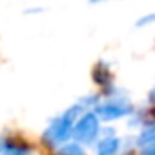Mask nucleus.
Instances as JSON below:
<instances>
[{
  "label": "nucleus",
  "mask_w": 155,
  "mask_h": 155,
  "mask_svg": "<svg viewBox=\"0 0 155 155\" xmlns=\"http://www.w3.org/2000/svg\"><path fill=\"white\" fill-rule=\"evenodd\" d=\"M137 146L146 150V148H151L155 146V119L151 120H146L140 128V133L137 137Z\"/></svg>",
  "instance_id": "0eeeda50"
},
{
  "label": "nucleus",
  "mask_w": 155,
  "mask_h": 155,
  "mask_svg": "<svg viewBox=\"0 0 155 155\" xmlns=\"http://www.w3.org/2000/svg\"><path fill=\"white\" fill-rule=\"evenodd\" d=\"M151 24H155V13H151V15H144L142 18H139L137 20V28H144V26H151Z\"/></svg>",
  "instance_id": "1a4fd4ad"
},
{
  "label": "nucleus",
  "mask_w": 155,
  "mask_h": 155,
  "mask_svg": "<svg viewBox=\"0 0 155 155\" xmlns=\"http://www.w3.org/2000/svg\"><path fill=\"white\" fill-rule=\"evenodd\" d=\"M0 155H33V148L22 139L4 137L0 139Z\"/></svg>",
  "instance_id": "20e7f679"
},
{
  "label": "nucleus",
  "mask_w": 155,
  "mask_h": 155,
  "mask_svg": "<svg viewBox=\"0 0 155 155\" xmlns=\"http://www.w3.org/2000/svg\"><path fill=\"white\" fill-rule=\"evenodd\" d=\"M58 150H57V155H86V150L82 148V144L81 142H77V140H73V142H62L60 146H57Z\"/></svg>",
  "instance_id": "6e6552de"
},
{
  "label": "nucleus",
  "mask_w": 155,
  "mask_h": 155,
  "mask_svg": "<svg viewBox=\"0 0 155 155\" xmlns=\"http://www.w3.org/2000/svg\"><path fill=\"white\" fill-rule=\"evenodd\" d=\"M93 81L97 86L102 88V91L113 88V75L110 71V66L106 62H99L95 68H93Z\"/></svg>",
  "instance_id": "423d86ee"
},
{
  "label": "nucleus",
  "mask_w": 155,
  "mask_h": 155,
  "mask_svg": "<svg viewBox=\"0 0 155 155\" xmlns=\"http://www.w3.org/2000/svg\"><path fill=\"white\" fill-rule=\"evenodd\" d=\"M86 108H88V104H84V101H81V102L69 106L68 110H64L58 117H55L49 122V126L44 130V135H42L44 144L53 150V148L60 146L62 142H66L71 137V131H73L77 119L86 111Z\"/></svg>",
  "instance_id": "f257e3e1"
},
{
  "label": "nucleus",
  "mask_w": 155,
  "mask_h": 155,
  "mask_svg": "<svg viewBox=\"0 0 155 155\" xmlns=\"http://www.w3.org/2000/svg\"><path fill=\"white\" fill-rule=\"evenodd\" d=\"M113 131H110L108 135H104L102 139H99L97 146H95V155H119L122 142L117 135H111Z\"/></svg>",
  "instance_id": "39448f33"
},
{
  "label": "nucleus",
  "mask_w": 155,
  "mask_h": 155,
  "mask_svg": "<svg viewBox=\"0 0 155 155\" xmlns=\"http://www.w3.org/2000/svg\"><path fill=\"white\" fill-rule=\"evenodd\" d=\"M91 4H101V2H110V0H90Z\"/></svg>",
  "instance_id": "9b49d317"
},
{
  "label": "nucleus",
  "mask_w": 155,
  "mask_h": 155,
  "mask_svg": "<svg viewBox=\"0 0 155 155\" xmlns=\"http://www.w3.org/2000/svg\"><path fill=\"white\" fill-rule=\"evenodd\" d=\"M101 135V119L97 117L95 111H84L79 119H77L71 137L81 142V144H93Z\"/></svg>",
  "instance_id": "7ed1b4c3"
},
{
  "label": "nucleus",
  "mask_w": 155,
  "mask_h": 155,
  "mask_svg": "<svg viewBox=\"0 0 155 155\" xmlns=\"http://www.w3.org/2000/svg\"><path fill=\"white\" fill-rule=\"evenodd\" d=\"M115 88H110L104 91L106 99L101 101L95 104V113L101 120L104 122H111V120H119V119H124V117H130L135 110H133V104L130 102V99L126 95H122L120 91H113Z\"/></svg>",
  "instance_id": "f03ea898"
},
{
  "label": "nucleus",
  "mask_w": 155,
  "mask_h": 155,
  "mask_svg": "<svg viewBox=\"0 0 155 155\" xmlns=\"http://www.w3.org/2000/svg\"><path fill=\"white\" fill-rule=\"evenodd\" d=\"M148 101H150V104H151V106H155V88H153V90H150V93H148Z\"/></svg>",
  "instance_id": "9d476101"
}]
</instances>
